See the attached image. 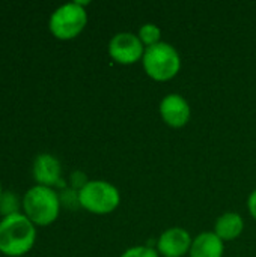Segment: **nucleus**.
<instances>
[{"label":"nucleus","instance_id":"obj_3","mask_svg":"<svg viewBox=\"0 0 256 257\" xmlns=\"http://www.w3.org/2000/svg\"><path fill=\"white\" fill-rule=\"evenodd\" d=\"M26 217L39 226L53 223L60 211V197L51 187L35 185L29 188L23 197Z\"/></svg>","mask_w":256,"mask_h":257},{"label":"nucleus","instance_id":"obj_1","mask_svg":"<svg viewBox=\"0 0 256 257\" xmlns=\"http://www.w3.org/2000/svg\"><path fill=\"white\" fill-rule=\"evenodd\" d=\"M33 223L23 214H11L0 221V251L6 256H21L35 244Z\"/></svg>","mask_w":256,"mask_h":257},{"label":"nucleus","instance_id":"obj_10","mask_svg":"<svg viewBox=\"0 0 256 257\" xmlns=\"http://www.w3.org/2000/svg\"><path fill=\"white\" fill-rule=\"evenodd\" d=\"M225 242L214 232H204L198 235L190 248V257H223Z\"/></svg>","mask_w":256,"mask_h":257},{"label":"nucleus","instance_id":"obj_13","mask_svg":"<svg viewBox=\"0 0 256 257\" xmlns=\"http://www.w3.org/2000/svg\"><path fill=\"white\" fill-rule=\"evenodd\" d=\"M17 205H18L17 197L12 193H9V191L2 193V196H0V212L3 214V217L11 215V214H17L18 212Z\"/></svg>","mask_w":256,"mask_h":257},{"label":"nucleus","instance_id":"obj_2","mask_svg":"<svg viewBox=\"0 0 256 257\" xmlns=\"http://www.w3.org/2000/svg\"><path fill=\"white\" fill-rule=\"evenodd\" d=\"M142 65L146 75L154 81H169L181 69V56L174 45L161 41L145 50Z\"/></svg>","mask_w":256,"mask_h":257},{"label":"nucleus","instance_id":"obj_12","mask_svg":"<svg viewBox=\"0 0 256 257\" xmlns=\"http://www.w3.org/2000/svg\"><path fill=\"white\" fill-rule=\"evenodd\" d=\"M139 39L142 41V44L145 45V48L148 47H152L158 42H161V30L158 26H155L154 23H146L143 24L140 29H139V33H137Z\"/></svg>","mask_w":256,"mask_h":257},{"label":"nucleus","instance_id":"obj_9","mask_svg":"<svg viewBox=\"0 0 256 257\" xmlns=\"http://www.w3.org/2000/svg\"><path fill=\"white\" fill-rule=\"evenodd\" d=\"M32 172L38 185L51 187V185L59 184L62 167H60L59 160L53 157L51 154H39L33 161Z\"/></svg>","mask_w":256,"mask_h":257},{"label":"nucleus","instance_id":"obj_14","mask_svg":"<svg viewBox=\"0 0 256 257\" xmlns=\"http://www.w3.org/2000/svg\"><path fill=\"white\" fill-rule=\"evenodd\" d=\"M121 257H160L157 248L148 247V245H137L125 250Z\"/></svg>","mask_w":256,"mask_h":257},{"label":"nucleus","instance_id":"obj_11","mask_svg":"<svg viewBox=\"0 0 256 257\" xmlns=\"http://www.w3.org/2000/svg\"><path fill=\"white\" fill-rule=\"evenodd\" d=\"M244 229L243 217L237 212H225L220 215L214 226V233L225 242L237 239Z\"/></svg>","mask_w":256,"mask_h":257},{"label":"nucleus","instance_id":"obj_7","mask_svg":"<svg viewBox=\"0 0 256 257\" xmlns=\"http://www.w3.org/2000/svg\"><path fill=\"white\" fill-rule=\"evenodd\" d=\"M158 111L163 122L170 128H183L189 123L192 117V108L187 99L180 93L166 95L160 102Z\"/></svg>","mask_w":256,"mask_h":257},{"label":"nucleus","instance_id":"obj_6","mask_svg":"<svg viewBox=\"0 0 256 257\" xmlns=\"http://www.w3.org/2000/svg\"><path fill=\"white\" fill-rule=\"evenodd\" d=\"M145 45L137 35L131 32H119L109 42V54L119 65H134L142 62Z\"/></svg>","mask_w":256,"mask_h":257},{"label":"nucleus","instance_id":"obj_8","mask_svg":"<svg viewBox=\"0 0 256 257\" xmlns=\"http://www.w3.org/2000/svg\"><path fill=\"white\" fill-rule=\"evenodd\" d=\"M192 236L183 227H170L164 230L157 241V251L163 257H183L190 253Z\"/></svg>","mask_w":256,"mask_h":257},{"label":"nucleus","instance_id":"obj_5","mask_svg":"<svg viewBox=\"0 0 256 257\" xmlns=\"http://www.w3.org/2000/svg\"><path fill=\"white\" fill-rule=\"evenodd\" d=\"M88 14L78 2L59 6L50 17V30L59 39H72L86 27Z\"/></svg>","mask_w":256,"mask_h":257},{"label":"nucleus","instance_id":"obj_16","mask_svg":"<svg viewBox=\"0 0 256 257\" xmlns=\"http://www.w3.org/2000/svg\"><path fill=\"white\" fill-rule=\"evenodd\" d=\"M2 193H3V191H2V185H0V196H2Z\"/></svg>","mask_w":256,"mask_h":257},{"label":"nucleus","instance_id":"obj_4","mask_svg":"<svg viewBox=\"0 0 256 257\" xmlns=\"http://www.w3.org/2000/svg\"><path fill=\"white\" fill-rule=\"evenodd\" d=\"M121 203L119 190L106 181H88L78 190V205L86 211L98 215L113 212Z\"/></svg>","mask_w":256,"mask_h":257},{"label":"nucleus","instance_id":"obj_15","mask_svg":"<svg viewBox=\"0 0 256 257\" xmlns=\"http://www.w3.org/2000/svg\"><path fill=\"white\" fill-rule=\"evenodd\" d=\"M247 209L250 212V215L256 220V190H253L247 199Z\"/></svg>","mask_w":256,"mask_h":257}]
</instances>
